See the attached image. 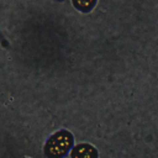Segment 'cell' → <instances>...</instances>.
<instances>
[{
    "mask_svg": "<svg viewBox=\"0 0 158 158\" xmlns=\"http://www.w3.org/2000/svg\"><path fill=\"white\" fill-rule=\"evenodd\" d=\"M73 147V135L67 130H60L47 139L43 153L47 158H63Z\"/></svg>",
    "mask_w": 158,
    "mask_h": 158,
    "instance_id": "cell-1",
    "label": "cell"
},
{
    "mask_svg": "<svg viewBox=\"0 0 158 158\" xmlns=\"http://www.w3.org/2000/svg\"><path fill=\"white\" fill-rule=\"evenodd\" d=\"M70 158H98V151L89 143H79L72 148Z\"/></svg>",
    "mask_w": 158,
    "mask_h": 158,
    "instance_id": "cell-2",
    "label": "cell"
},
{
    "mask_svg": "<svg viewBox=\"0 0 158 158\" xmlns=\"http://www.w3.org/2000/svg\"><path fill=\"white\" fill-rule=\"evenodd\" d=\"M98 0H72L74 7L80 12H89L94 9Z\"/></svg>",
    "mask_w": 158,
    "mask_h": 158,
    "instance_id": "cell-3",
    "label": "cell"
}]
</instances>
